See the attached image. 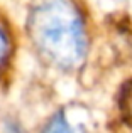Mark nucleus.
<instances>
[{
	"label": "nucleus",
	"instance_id": "f257e3e1",
	"mask_svg": "<svg viewBox=\"0 0 132 133\" xmlns=\"http://www.w3.org/2000/svg\"><path fill=\"white\" fill-rule=\"evenodd\" d=\"M27 32L37 52L56 68L75 69L85 59V22L73 0H36Z\"/></svg>",
	"mask_w": 132,
	"mask_h": 133
},
{
	"label": "nucleus",
	"instance_id": "f03ea898",
	"mask_svg": "<svg viewBox=\"0 0 132 133\" xmlns=\"http://www.w3.org/2000/svg\"><path fill=\"white\" fill-rule=\"evenodd\" d=\"M41 133H86V130L83 125L69 123L64 116V111H59L47 121Z\"/></svg>",
	"mask_w": 132,
	"mask_h": 133
},
{
	"label": "nucleus",
	"instance_id": "7ed1b4c3",
	"mask_svg": "<svg viewBox=\"0 0 132 133\" xmlns=\"http://www.w3.org/2000/svg\"><path fill=\"white\" fill-rule=\"evenodd\" d=\"M120 111L124 120L132 123V81L127 83L120 93Z\"/></svg>",
	"mask_w": 132,
	"mask_h": 133
},
{
	"label": "nucleus",
	"instance_id": "20e7f679",
	"mask_svg": "<svg viewBox=\"0 0 132 133\" xmlns=\"http://www.w3.org/2000/svg\"><path fill=\"white\" fill-rule=\"evenodd\" d=\"M9 56H10V39L3 29L2 22H0V68L7 62Z\"/></svg>",
	"mask_w": 132,
	"mask_h": 133
},
{
	"label": "nucleus",
	"instance_id": "39448f33",
	"mask_svg": "<svg viewBox=\"0 0 132 133\" xmlns=\"http://www.w3.org/2000/svg\"><path fill=\"white\" fill-rule=\"evenodd\" d=\"M7 133H24L15 123H7Z\"/></svg>",
	"mask_w": 132,
	"mask_h": 133
}]
</instances>
